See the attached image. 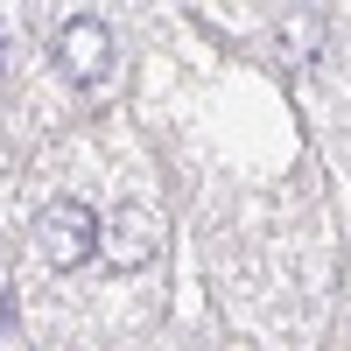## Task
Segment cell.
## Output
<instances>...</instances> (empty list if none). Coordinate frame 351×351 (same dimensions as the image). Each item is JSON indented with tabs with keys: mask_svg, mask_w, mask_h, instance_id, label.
Instances as JSON below:
<instances>
[{
	"mask_svg": "<svg viewBox=\"0 0 351 351\" xmlns=\"http://www.w3.org/2000/svg\"><path fill=\"white\" fill-rule=\"evenodd\" d=\"M99 260H106L112 274H141L155 260V218H148V204H112V211H106Z\"/></svg>",
	"mask_w": 351,
	"mask_h": 351,
	"instance_id": "cell-3",
	"label": "cell"
},
{
	"mask_svg": "<svg viewBox=\"0 0 351 351\" xmlns=\"http://www.w3.org/2000/svg\"><path fill=\"white\" fill-rule=\"evenodd\" d=\"M49 56H56V71H64L77 92H92V84L112 71V28H106L99 14H71L64 28H56Z\"/></svg>",
	"mask_w": 351,
	"mask_h": 351,
	"instance_id": "cell-2",
	"label": "cell"
},
{
	"mask_svg": "<svg viewBox=\"0 0 351 351\" xmlns=\"http://www.w3.org/2000/svg\"><path fill=\"white\" fill-rule=\"evenodd\" d=\"M274 64L281 71H302V64H316V43H324V14H281V28H274Z\"/></svg>",
	"mask_w": 351,
	"mask_h": 351,
	"instance_id": "cell-4",
	"label": "cell"
},
{
	"mask_svg": "<svg viewBox=\"0 0 351 351\" xmlns=\"http://www.w3.org/2000/svg\"><path fill=\"white\" fill-rule=\"evenodd\" d=\"M99 211L92 204H77V197H56V204H43V218H36V253H43V267H56V274H77L84 260L99 253Z\"/></svg>",
	"mask_w": 351,
	"mask_h": 351,
	"instance_id": "cell-1",
	"label": "cell"
}]
</instances>
